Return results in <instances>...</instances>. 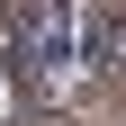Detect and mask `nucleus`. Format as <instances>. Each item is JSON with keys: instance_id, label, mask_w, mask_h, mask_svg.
<instances>
[{"instance_id": "f03ea898", "label": "nucleus", "mask_w": 126, "mask_h": 126, "mask_svg": "<svg viewBox=\"0 0 126 126\" xmlns=\"http://www.w3.org/2000/svg\"><path fill=\"white\" fill-rule=\"evenodd\" d=\"M0 108H9V90H0Z\"/></svg>"}, {"instance_id": "f257e3e1", "label": "nucleus", "mask_w": 126, "mask_h": 126, "mask_svg": "<svg viewBox=\"0 0 126 126\" xmlns=\"http://www.w3.org/2000/svg\"><path fill=\"white\" fill-rule=\"evenodd\" d=\"M27 54H36V72H63V54H72V0H45V9H36Z\"/></svg>"}]
</instances>
